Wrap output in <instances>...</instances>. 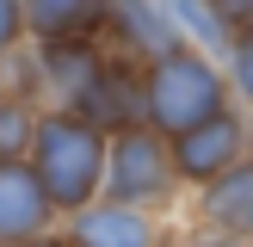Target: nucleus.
Returning <instances> with one entry per match:
<instances>
[{"instance_id": "obj_1", "label": "nucleus", "mask_w": 253, "mask_h": 247, "mask_svg": "<svg viewBox=\"0 0 253 247\" xmlns=\"http://www.w3.org/2000/svg\"><path fill=\"white\" fill-rule=\"evenodd\" d=\"M229 105H235L229 68H222L216 56H204V49L173 43V49H161L155 62H142V124L161 130L167 142H179L185 130L210 124Z\"/></svg>"}, {"instance_id": "obj_2", "label": "nucleus", "mask_w": 253, "mask_h": 247, "mask_svg": "<svg viewBox=\"0 0 253 247\" xmlns=\"http://www.w3.org/2000/svg\"><path fill=\"white\" fill-rule=\"evenodd\" d=\"M105 155H111V136L93 130L81 111H43L31 142V173L62 222L105 198Z\"/></svg>"}, {"instance_id": "obj_3", "label": "nucleus", "mask_w": 253, "mask_h": 247, "mask_svg": "<svg viewBox=\"0 0 253 247\" xmlns=\"http://www.w3.org/2000/svg\"><path fill=\"white\" fill-rule=\"evenodd\" d=\"M179 173H173V142L148 124H130V130L111 136L105 155V204H130L148 210V216H167L179 204Z\"/></svg>"}, {"instance_id": "obj_4", "label": "nucleus", "mask_w": 253, "mask_h": 247, "mask_svg": "<svg viewBox=\"0 0 253 247\" xmlns=\"http://www.w3.org/2000/svg\"><path fill=\"white\" fill-rule=\"evenodd\" d=\"M111 62L105 37H56V43H31V74H37V99L43 111H81L86 93L99 86Z\"/></svg>"}, {"instance_id": "obj_5", "label": "nucleus", "mask_w": 253, "mask_h": 247, "mask_svg": "<svg viewBox=\"0 0 253 247\" xmlns=\"http://www.w3.org/2000/svg\"><path fill=\"white\" fill-rule=\"evenodd\" d=\"M247 155H253V118L241 105H229V111H216L210 124H198V130H185L173 142V173H179L185 192H198V185L222 179L229 167H241Z\"/></svg>"}, {"instance_id": "obj_6", "label": "nucleus", "mask_w": 253, "mask_h": 247, "mask_svg": "<svg viewBox=\"0 0 253 247\" xmlns=\"http://www.w3.org/2000/svg\"><path fill=\"white\" fill-rule=\"evenodd\" d=\"M192 247H253V155L192 192Z\"/></svg>"}, {"instance_id": "obj_7", "label": "nucleus", "mask_w": 253, "mask_h": 247, "mask_svg": "<svg viewBox=\"0 0 253 247\" xmlns=\"http://www.w3.org/2000/svg\"><path fill=\"white\" fill-rule=\"evenodd\" d=\"M68 247H167V216H148L130 204H86L81 216L62 222Z\"/></svg>"}, {"instance_id": "obj_8", "label": "nucleus", "mask_w": 253, "mask_h": 247, "mask_svg": "<svg viewBox=\"0 0 253 247\" xmlns=\"http://www.w3.org/2000/svg\"><path fill=\"white\" fill-rule=\"evenodd\" d=\"M56 229H62V216L43 198L31 161H0V247L37 241V235H56Z\"/></svg>"}, {"instance_id": "obj_9", "label": "nucleus", "mask_w": 253, "mask_h": 247, "mask_svg": "<svg viewBox=\"0 0 253 247\" xmlns=\"http://www.w3.org/2000/svg\"><path fill=\"white\" fill-rule=\"evenodd\" d=\"M81 118L93 124V130H105V136L142 124V62L124 56V49H111V62H105V74H99V86L86 93Z\"/></svg>"}, {"instance_id": "obj_10", "label": "nucleus", "mask_w": 253, "mask_h": 247, "mask_svg": "<svg viewBox=\"0 0 253 247\" xmlns=\"http://www.w3.org/2000/svg\"><path fill=\"white\" fill-rule=\"evenodd\" d=\"M105 43L124 49V56H136V62H155L161 49H173L179 37H173V25H167V12H161V0H111Z\"/></svg>"}, {"instance_id": "obj_11", "label": "nucleus", "mask_w": 253, "mask_h": 247, "mask_svg": "<svg viewBox=\"0 0 253 247\" xmlns=\"http://www.w3.org/2000/svg\"><path fill=\"white\" fill-rule=\"evenodd\" d=\"M111 0H25V31L31 43H56V37H105Z\"/></svg>"}, {"instance_id": "obj_12", "label": "nucleus", "mask_w": 253, "mask_h": 247, "mask_svg": "<svg viewBox=\"0 0 253 247\" xmlns=\"http://www.w3.org/2000/svg\"><path fill=\"white\" fill-rule=\"evenodd\" d=\"M161 12H167V25H173V37H179V43H192V49H204V56L229 62L235 25L222 19L210 0H161Z\"/></svg>"}, {"instance_id": "obj_13", "label": "nucleus", "mask_w": 253, "mask_h": 247, "mask_svg": "<svg viewBox=\"0 0 253 247\" xmlns=\"http://www.w3.org/2000/svg\"><path fill=\"white\" fill-rule=\"evenodd\" d=\"M37 124H43V105L19 86H0V161H31Z\"/></svg>"}, {"instance_id": "obj_14", "label": "nucleus", "mask_w": 253, "mask_h": 247, "mask_svg": "<svg viewBox=\"0 0 253 247\" xmlns=\"http://www.w3.org/2000/svg\"><path fill=\"white\" fill-rule=\"evenodd\" d=\"M229 93H235V105L253 118V25L247 31H235V43H229Z\"/></svg>"}, {"instance_id": "obj_15", "label": "nucleus", "mask_w": 253, "mask_h": 247, "mask_svg": "<svg viewBox=\"0 0 253 247\" xmlns=\"http://www.w3.org/2000/svg\"><path fill=\"white\" fill-rule=\"evenodd\" d=\"M25 43H31V31H25V0H0V62L19 56Z\"/></svg>"}, {"instance_id": "obj_16", "label": "nucleus", "mask_w": 253, "mask_h": 247, "mask_svg": "<svg viewBox=\"0 0 253 247\" xmlns=\"http://www.w3.org/2000/svg\"><path fill=\"white\" fill-rule=\"evenodd\" d=\"M210 6H216L235 31H247V25H253V0H210Z\"/></svg>"}, {"instance_id": "obj_17", "label": "nucleus", "mask_w": 253, "mask_h": 247, "mask_svg": "<svg viewBox=\"0 0 253 247\" xmlns=\"http://www.w3.org/2000/svg\"><path fill=\"white\" fill-rule=\"evenodd\" d=\"M19 247H68V235L56 229V235H37V241H19Z\"/></svg>"}]
</instances>
